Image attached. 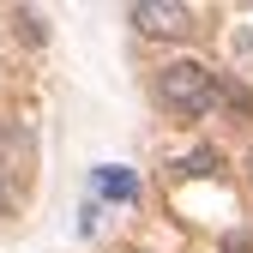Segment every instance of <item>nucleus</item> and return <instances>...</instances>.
Segmentation results:
<instances>
[{"label": "nucleus", "mask_w": 253, "mask_h": 253, "mask_svg": "<svg viewBox=\"0 0 253 253\" xmlns=\"http://www.w3.org/2000/svg\"><path fill=\"white\" fill-rule=\"evenodd\" d=\"M157 97H163V109L193 121V115H205L217 103V79H211V67H199V60H169V67L157 73Z\"/></svg>", "instance_id": "obj_1"}, {"label": "nucleus", "mask_w": 253, "mask_h": 253, "mask_svg": "<svg viewBox=\"0 0 253 253\" xmlns=\"http://www.w3.org/2000/svg\"><path fill=\"white\" fill-rule=\"evenodd\" d=\"M126 18H133L145 37H187V30L199 24V12H193V6H181V0H139Z\"/></svg>", "instance_id": "obj_2"}, {"label": "nucleus", "mask_w": 253, "mask_h": 253, "mask_svg": "<svg viewBox=\"0 0 253 253\" xmlns=\"http://www.w3.org/2000/svg\"><path fill=\"white\" fill-rule=\"evenodd\" d=\"M90 187H97L103 199H121V205H133V199H139V175H133V169H121V163H103L97 175H90Z\"/></svg>", "instance_id": "obj_3"}, {"label": "nucleus", "mask_w": 253, "mask_h": 253, "mask_svg": "<svg viewBox=\"0 0 253 253\" xmlns=\"http://www.w3.org/2000/svg\"><path fill=\"white\" fill-rule=\"evenodd\" d=\"M181 169H187V175H217V151H193Z\"/></svg>", "instance_id": "obj_4"}, {"label": "nucleus", "mask_w": 253, "mask_h": 253, "mask_svg": "<svg viewBox=\"0 0 253 253\" xmlns=\"http://www.w3.org/2000/svg\"><path fill=\"white\" fill-rule=\"evenodd\" d=\"M223 253H253V235H229V241H223Z\"/></svg>", "instance_id": "obj_5"}, {"label": "nucleus", "mask_w": 253, "mask_h": 253, "mask_svg": "<svg viewBox=\"0 0 253 253\" xmlns=\"http://www.w3.org/2000/svg\"><path fill=\"white\" fill-rule=\"evenodd\" d=\"M6 211H12V187L0 181V217H6Z\"/></svg>", "instance_id": "obj_6"}, {"label": "nucleus", "mask_w": 253, "mask_h": 253, "mask_svg": "<svg viewBox=\"0 0 253 253\" xmlns=\"http://www.w3.org/2000/svg\"><path fill=\"white\" fill-rule=\"evenodd\" d=\"M247 169H253V151H247Z\"/></svg>", "instance_id": "obj_7"}]
</instances>
